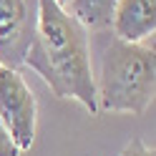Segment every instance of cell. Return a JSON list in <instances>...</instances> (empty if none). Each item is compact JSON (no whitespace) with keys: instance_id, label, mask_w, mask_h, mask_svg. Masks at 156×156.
I'll return each mask as SVG.
<instances>
[{"instance_id":"9c48e42d","label":"cell","mask_w":156,"mask_h":156,"mask_svg":"<svg viewBox=\"0 0 156 156\" xmlns=\"http://www.w3.org/2000/svg\"><path fill=\"white\" fill-rule=\"evenodd\" d=\"M55 3L61 5V8H68V3H71V0H55Z\"/></svg>"},{"instance_id":"8992f818","label":"cell","mask_w":156,"mask_h":156,"mask_svg":"<svg viewBox=\"0 0 156 156\" xmlns=\"http://www.w3.org/2000/svg\"><path fill=\"white\" fill-rule=\"evenodd\" d=\"M116 5L119 0H71L66 10L86 28V33H106L111 30Z\"/></svg>"},{"instance_id":"52a82bcc","label":"cell","mask_w":156,"mask_h":156,"mask_svg":"<svg viewBox=\"0 0 156 156\" xmlns=\"http://www.w3.org/2000/svg\"><path fill=\"white\" fill-rule=\"evenodd\" d=\"M121 156H156V151L151 149V146H146L141 139H131L129 144L123 146Z\"/></svg>"},{"instance_id":"3957f363","label":"cell","mask_w":156,"mask_h":156,"mask_svg":"<svg viewBox=\"0 0 156 156\" xmlns=\"http://www.w3.org/2000/svg\"><path fill=\"white\" fill-rule=\"evenodd\" d=\"M0 121L20 151H28L33 146L38 126V101L23 73L5 66H0Z\"/></svg>"},{"instance_id":"ba28073f","label":"cell","mask_w":156,"mask_h":156,"mask_svg":"<svg viewBox=\"0 0 156 156\" xmlns=\"http://www.w3.org/2000/svg\"><path fill=\"white\" fill-rule=\"evenodd\" d=\"M0 156H20V149L13 144V139H10V133L5 131L3 121H0Z\"/></svg>"},{"instance_id":"7a4b0ae2","label":"cell","mask_w":156,"mask_h":156,"mask_svg":"<svg viewBox=\"0 0 156 156\" xmlns=\"http://www.w3.org/2000/svg\"><path fill=\"white\" fill-rule=\"evenodd\" d=\"M156 93V55L154 41L126 43L113 41L103 48L101 71L96 81L98 111L141 116L149 111Z\"/></svg>"},{"instance_id":"6da1fadb","label":"cell","mask_w":156,"mask_h":156,"mask_svg":"<svg viewBox=\"0 0 156 156\" xmlns=\"http://www.w3.org/2000/svg\"><path fill=\"white\" fill-rule=\"evenodd\" d=\"M23 68L41 76L55 98H73L91 116L98 113L88 33L55 0H38V30Z\"/></svg>"},{"instance_id":"277c9868","label":"cell","mask_w":156,"mask_h":156,"mask_svg":"<svg viewBox=\"0 0 156 156\" xmlns=\"http://www.w3.org/2000/svg\"><path fill=\"white\" fill-rule=\"evenodd\" d=\"M38 30V0H0V66L20 71Z\"/></svg>"},{"instance_id":"5b68a950","label":"cell","mask_w":156,"mask_h":156,"mask_svg":"<svg viewBox=\"0 0 156 156\" xmlns=\"http://www.w3.org/2000/svg\"><path fill=\"white\" fill-rule=\"evenodd\" d=\"M111 30L119 41L146 43L156 33V0H119Z\"/></svg>"}]
</instances>
